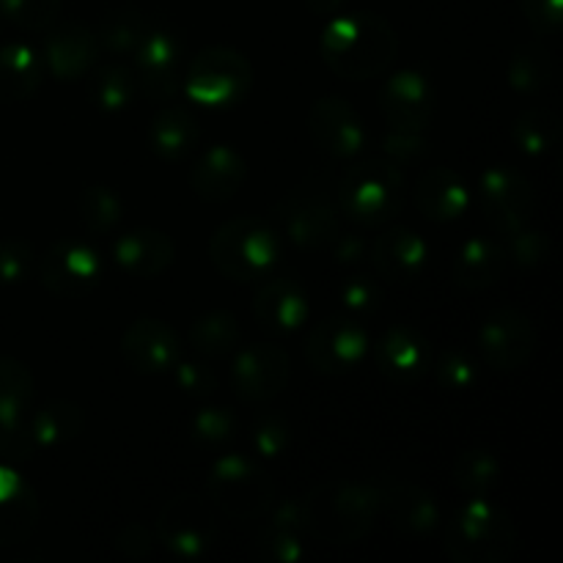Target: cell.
I'll list each match as a JSON object with an SVG mask.
<instances>
[{
    "instance_id": "13",
    "label": "cell",
    "mask_w": 563,
    "mask_h": 563,
    "mask_svg": "<svg viewBox=\"0 0 563 563\" xmlns=\"http://www.w3.org/2000/svg\"><path fill=\"white\" fill-rule=\"evenodd\" d=\"M102 258L91 245L77 240H64L49 247L38 262L42 284L53 295L82 297L102 280Z\"/></svg>"
},
{
    "instance_id": "17",
    "label": "cell",
    "mask_w": 563,
    "mask_h": 563,
    "mask_svg": "<svg viewBox=\"0 0 563 563\" xmlns=\"http://www.w3.org/2000/svg\"><path fill=\"white\" fill-rule=\"evenodd\" d=\"M308 130H311L313 143L330 157H355L366 143V130L355 110L339 97L319 99L308 115Z\"/></svg>"
},
{
    "instance_id": "26",
    "label": "cell",
    "mask_w": 563,
    "mask_h": 563,
    "mask_svg": "<svg viewBox=\"0 0 563 563\" xmlns=\"http://www.w3.org/2000/svg\"><path fill=\"white\" fill-rule=\"evenodd\" d=\"M38 522L33 489L11 467H0V544L25 542Z\"/></svg>"
},
{
    "instance_id": "30",
    "label": "cell",
    "mask_w": 563,
    "mask_h": 563,
    "mask_svg": "<svg viewBox=\"0 0 563 563\" xmlns=\"http://www.w3.org/2000/svg\"><path fill=\"white\" fill-rule=\"evenodd\" d=\"M302 511L297 500H286L273 511L267 526L262 528L258 537V550L267 561L295 563L302 555Z\"/></svg>"
},
{
    "instance_id": "35",
    "label": "cell",
    "mask_w": 563,
    "mask_h": 563,
    "mask_svg": "<svg viewBox=\"0 0 563 563\" xmlns=\"http://www.w3.org/2000/svg\"><path fill=\"white\" fill-rule=\"evenodd\" d=\"M240 341V324L229 311H209L198 317L190 328L192 350L207 357H223L236 350Z\"/></svg>"
},
{
    "instance_id": "33",
    "label": "cell",
    "mask_w": 563,
    "mask_h": 563,
    "mask_svg": "<svg viewBox=\"0 0 563 563\" xmlns=\"http://www.w3.org/2000/svg\"><path fill=\"white\" fill-rule=\"evenodd\" d=\"M82 416L80 407L75 401H53V405L42 407L31 421V434L36 449H55L69 440H75L82 432Z\"/></svg>"
},
{
    "instance_id": "29",
    "label": "cell",
    "mask_w": 563,
    "mask_h": 563,
    "mask_svg": "<svg viewBox=\"0 0 563 563\" xmlns=\"http://www.w3.org/2000/svg\"><path fill=\"white\" fill-rule=\"evenodd\" d=\"M504 245H498L495 240H487V236H478V240H471L460 251V258H456L454 267V280L467 291H484L498 284L500 275H504Z\"/></svg>"
},
{
    "instance_id": "22",
    "label": "cell",
    "mask_w": 563,
    "mask_h": 563,
    "mask_svg": "<svg viewBox=\"0 0 563 563\" xmlns=\"http://www.w3.org/2000/svg\"><path fill=\"white\" fill-rule=\"evenodd\" d=\"M377 363L394 383H418L432 368V346L418 330L390 328L377 346Z\"/></svg>"
},
{
    "instance_id": "3",
    "label": "cell",
    "mask_w": 563,
    "mask_h": 563,
    "mask_svg": "<svg viewBox=\"0 0 563 563\" xmlns=\"http://www.w3.org/2000/svg\"><path fill=\"white\" fill-rule=\"evenodd\" d=\"M515 548V522L489 498L467 500L445 531V553L456 563H504Z\"/></svg>"
},
{
    "instance_id": "4",
    "label": "cell",
    "mask_w": 563,
    "mask_h": 563,
    "mask_svg": "<svg viewBox=\"0 0 563 563\" xmlns=\"http://www.w3.org/2000/svg\"><path fill=\"white\" fill-rule=\"evenodd\" d=\"M214 267L234 280L267 278L280 256V240L256 218H234L214 231L209 242Z\"/></svg>"
},
{
    "instance_id": "45",
    "label": "cell",
    "mask_w": 563,
    "mask_h": 563,
    "mask_svg": "<svg viewBox=\"0 0 563 563\" xmlns=\"http://www.w3.org/2000/svg\"><path fill=\"white\" fill-rule=\"evenodd\" d=\"M36 269V256L25 240L0 242V280L3 284H22Z\"/></svg>"
},
{
    "instance_id": "7",
    "label": "cell",
    "mask_w": 563,
    "mask_h": 563,
    "mask_svg": "<svg viewBox=\"0 0 563 563\" xmlns=\"http://www.w3.org/2000/svg\"><path fill=\"white\" fill-rule=\"evenodd\" d=\"M247 88H251V64L236 49L209 47L190 64L187 93L192 102L223 108L240 102Z\"/></svg>"
},
{
    "instance_id": "47",
    "label": "cell",
    "mask_w": 563,
    "mask_h": 563,
    "mask_svg": "<svg viewBox=\"0 0 563 563\" xmlns=\"http://www.w3.org/2000/svg\"><path fill=\"white\" fill-rule=\"evenodd\" d=\"M291 443V429L284 418L264 416L253 427V445L262 456H280Z\"/></svg>"
},
{
    "instance_id": "18",
    "label": "cell",
    "mask_w": 563,
    "mask_h": 563,
    "mask_svg": "<svg viewBox=\"0 0 563 563\" xmlns=\"http://www.w3.org/2000/svg\"><path fill=\"white\" fill-rule=\"evenodd\" d=\"M181 47L165 31H148L135 49V77L148 97L174 99L179 91Z\"/></svg>"
},
{
    "instance_id": "20",
    "label": "cell",
    "mask_w": 563,
    "mask_h": 563,
    "mask_svg": "<svg viewBox=\"0 0 563 563\" xmlns=\"http://www.w3.org/2000/svg\"><path fill=\"white\" fill-rule=\"evenodd\" d=\"M99 55V38L91 27L80 22H64L55 27L44 44V60H47L49 75L58 80L71 82L86 75Z\"/></svg>"
},
{
    "instance_id": "37",
    "label": "cell",
    "mask_w": 563,
    "mask_h": 563,
    "mask_svg": "<svg viewBox=\"0 0 563 563\" xmlns=\"http://www.w3.org/2000/svg\"><path fill=\"white\" fill-rule=\"evenodd\" d=\"M553 80V60L542 44H526L509 64V82L515 91L539 93Z\"/></svg>"
},
{
    "instance_id": "11",
    "label": "cell",
    "mask_w": 563,
    "mask_h": 563,
    "mask_svg": "<svg viewBox=\"0 0 563 563\" xmlns=\"http://www.w3.org/2000/svg\"><path fill=\"white\" fill-rule=\"evenodd\" d=\"M278 218L289 240L306 251H319L339 234V218H335L333 203L322 190H313V187L291 190L280 201Z\"/></svg>"
},
{
    "instance_id": "34",
    "label": "cell",
    "mask_w": 563,
    "mask_h": 563,
    "mask_svg": "<svg viewBox=\"0 0 563 563\" xmlns=\"http://www.w3.org/2000/svg\"><path fill=\"white\" fill-rule=\"evenodd\" d=\"M500 460L487 449H471L460 454L454 465V484L467 498H489L500 484Z\"/></svg>"
},
{
    "instance_id": "2",
    "label": "cell",
    "mask_w": 563,
    "mask_h": 563,
    "mask_svg": "<svg viewBox=\"0 0 563 563\" xmlns=\"http://www.w3.org/2000/svg\"><path fill=\"white\" fill-rule=\"evenodd\" d=\"M302 528L324 544L361 542L379 517V489L357 482H328L300 500Z\"/></svg>"
},
{
    "instance_id": "50",
    "label": "cell",
    "mask_w": 563,
    "mask_h": 563,
    "mask_svg": "<svg viewBox=\"0 0 563 563\" xmlns=\"http://www.w3.org/2000/svg\"><path fill=\"white\" fill-rule=\"evenodd\" d=\"M176 383L190 396H207L214 390V374L203 363H181L176 361Z\"/></svg>"
},
{
    "instance_id": "5",
    "label": "cell",
    "mask_w": 563,
    "mask_h": 563,
    "mask_svg": "<svg viewBox=\"0 0 563 563\" xmlns=\"http://www.w3.org/2000/svg\"><path fill=\"white\" fill-rule=\"evenodd\" d=\"M341 209L361 225H383L401 212L407 201L405 179L396 165L366 159L346 170L339 187Z\"/></svg>"
},
{
    "instance_id": "8",
    "label": "cell",
    "mask_w": 563,
    "mask_h": 563,
    "mask_svg": "<svg viewBox=\"0 0 563 563\" xmlns=\"http://www.w3.org/2000/svg\"><path fill=\"white\" fill-rule=\"evenodd\" d=\"M33 396V374L25 363L14 357H0V449L9 456L25 460L33 443L31 423H25V410Z\"/></svg>"
},
{
    "instance_id": "16",
    "label": "cell",
    "mask_w": 563,
    "mask_h": 563,
    "mask_svg": "<svg viewBox=\"0 0 563 563\" xmlns=\"http://www.w3.org/2000/svg\"><path fill=\"white\" fill-rule=\"evenodd\" d=\"M379 108L390 130L423 132L434 113V91L421 71H399L379 91Z\"/></svg>"
},
{
    "instance_id": "24",
    "label": "cell",
    "mask_w": 563,
    "mask_h": 563,
    "mask_svg": "<svg viewBox=\"0 0 563 563\" xmlns=\"http://www.w3.org/2000/svg\"><path fill=\"white\" fill-rule=\"evenodd\" d=\"M427 242L410 229H388L377 236L372 247V262L377 273L388 280H412L427 267Z\"/></svg>"
},
{
    "instance_id": "36",
    "label": "cell",
    "mask_w": 563,
    "mask_h": 563,
    "mask_svg": "<svg viewBox=\"0 0 563 563\" xmlns=\"http://www.w3.org/2000/svg\"><path fill=\"white\" fill-rule=\"evenodd\" d=\"M135 91L137 77L124 64H104L91 80V99L102 110H110V113L130 108Z\"/></svg>"
},
{
    "instance_id": "41",
    "label": "cell",
    "mask_w": 563,
    "mask_h": 563,
    "mask_svg": "<svg viewBox=\"0 0 563 563\" xmlns=\"http://www.w3.org/2000/svg\"><path fill=\"white\" fill-rule=\"evenodd\" d=\"M506 258L517 262L520 267H539L553 256V242L544 231H533L528 225L522 229L509 231V242L504 247Z\"/></svg>"
},
{
    "instance_id": "27",
    "label": "cell",
    "mask_w": 563,
    "mask_h": 563,
    "mask_svg": "<svg viewBox=\"0 0 563 563\" xmlns=\"http://www.w3.org/2000/svg\"><path fill=\"white\" fill-rule=\"evenodd\" d=\"M115 262L135 278H154L174 262V242L157 229L126 231L115 242Z\"/></svg>"
},
{
    "instance_id": "9",
    "label": "cell",
    "mask_w": 563,
    "mask_h": 563,
    "mask_svg": "<svg viewBox=\"0 0 563 563\" xmlns=\"http://www.w3.org/2000/svg\"><path fill=\"white\" fill-rule=\"evenodd\" d=\"M214 515L207 500L179 495L157 517V539L181 559H198L214 544Z\"/></svg>"
},
{
    "instance_id": "40",
    "label": "cell",
    "mask_w": 563,
    "mask_h": 563,
    "mask_svg": "<svg viewBox=\"0 0 563 563\" xmlns=\"http://www.w3.org/2000/svg\"><path fill=\"white\" fill-rule=\"evenodd\" d=\"M124 218V203L110 187H88L80 196V220L91 234H110Z\"/></svg>"
},
{
    "instance_id": "49",
    "label": "cell",
    "mask_w": 563,
    "mask_h": 563,
    "mask_svg": "<svg viewBox=\"0 0 563 563\" xmlns=\"http://www.w3.org/2000/svg\"><path fill=\"white\" fill-rule=\"evenodd\" d=\"M383 148L394 163H416L427 154V141L421 137V132L390 130V135H385Z\"/></svg>"
},
{
    "instance_id": "23",
    "label": "cell",
    "mask_w": 563,
    "mask_h": 563,
    "mask_svg": "<svg viewBox=\"0 0 563 563\" xmlns=\"http://www.w3.org/2000/svg\"><path fill=\"white\" fill-rule=\"evenodd\" d=\"M253 313L264 330H273L278 335L295 333L308 319V297L295 280L273 278L258 289Z\"/></svg>"
},
{
    "instance_id": "42",
    "label": "cell",
    "mask_w": 563,
    "mask_h": 563,
    "mask_svg": "<svg viewBox=\"0 0 563 563\" xmlns=\"http://www.w3.org/2000/svg\"><path fill=\"white\" fill-rule=\"evenodd\" d=\"M0 11L27 31H44L60 14V0H0Z\"/></svg>"
},
{
    "instance_id": "44",
    "label": "cell",
    "mask_w": 563,
    "mask_h": 563,
    "mask_svg": "<svg viewBox=\"0 0 563 563\" xmlns=\"http://www.w3.org/2000/svg\"><path fill=\"white\" fill-rule=\"evenodd\" d=\"M192 432H196V438L201 440V443H229L236 432V418L229 407H203V410L192 418Z\"/></svg>"
},
{
    "instance_id": "1",
    "label": "cell",
    "mask_w": 563,
    "mask_h": 563,
    "mask_svg": "<svg viewBox=\"0 0 563 563\" xmlns=\"http://www.w3.org/2000/svg\"><path fill=\"white\" fill-rule=\"evenodd\" d=\"M399 53L394 25L372 11L339 16L322 33V58L339 77L352 82L383 75Z\"/></svg>"
},
{
    "instance_id": "10",
    "label": "cell",
    "mask_w": 563,
    "mask_h": 563,
    "mask_svg": "<svg viewBox=\"0 0 563 563\" xmlns=\"http://www.w3.org/2000/svg\"><path fill=\"white\" fill-rule=\"evenodd\" d=\"M537 350V330L526 313L515 308H500L484 319L478 330V352L484 363L498 372H515L531 361Z\"/></svg>"
},
{
    "instance_id": "38",
    "label": "cell",
    "mask_w": 563,
    "mask_h": 563,
    "mask_svg": "<svg viewBox=\"0 0 563 563\" xmlns=\"http://www.w3.org/2000/svg\"><path fill=\"white\" fill-rule=\"evenodd\" d=\"M146 33H148L146 20H143L137 11L121 9L104 16V22L99 25L97 38H99V47H104L108 53L124 55V53H135L137 44L143 42Z\"/></svg>"
},
{
    "instance_id": "12",
    "label": "cell",
    "mask_w": 563,
    "mask_h": 563,
    "mask_svg": "<svg viewBox=\"0 0 563 563\" xmlns=\"http://www.w3.org/2000/svg\"><path fill=\"white\" fill-rule=\"evenodd\" d=\"M368 333L357 319H324L306 341V357L317 372L346 374L363 363Z\"/></svg>"
},
{
    "instance_id": "52",
    "label": "cell",
    "mask_w": 563,
    "mask_h": 563,
    "mask_svg": "<svg viewBox=\"0 0 563 563\" xmlns=\"http://www.w3.org/2000/svg\"><path fill=\"white\" fill-rule=\"evenodd\" d=\"M335 258L341 264H357L366 256V242L361 236H339L335 234Z\"/></svg>"
},
{
    "instance_id": "31",
    "label": "cell",
    "mask_w": 563,
    "mask_h": 563,
    "mask_svg": "<svg viewBox=\"0 0 563 563\" xmlns=\"http://www.w3.org/2000/svg\"><path fill=\"white\" fill-rule=\"evenodd\" d=\"M198 121L190 110L170 104L152 121V146L168 163H181L198 146Z\"/></svg>"
},
{
    "instance_id": "19",
    "label": "cell",
    "mask_w": 563,
    "mask_h": 563,
    "mask_svg": "<svg viewBox=\"0 0 563 563\" xmlns=\"http://www.w3.org/2000/svg\"><path fill=\"white\" fill-rule=\"evenodd\" d=\"M126 363L141 374H163L176 366L181 344L174 330L159 319H137L121 339Z\"/></svg>"
},
{
    "instance_id": "25",
    "label": "cell",
    "mask_w": 563,
    "mask_h": 563,
    "mask_svg": "<svg viewBox=\"0 0 563 563\" xmlns=\"http://www.w3.org/2000/svg\"><path fill=\"white\" fill-rule=\"evenodd\" d=\"M247 176L245 159L231 146H214L192 168V190L203 201H229L240 192Z\"/></svg>"
},
{
    "instance_id": "53",
    "label": "cell",
    "mask_w": 563,
    "mask_h": 563,
    "mask_svg": "<svg viewBox=\"0 0 563 563\" xmlns=\"http://www.w3.org/2000/svg\"><path fill=\"white\" fill-rule=\"evenodd\" d=\"M306 9L317 16H333L344 5V0H302Z\"/></svg>"
},
{
    "instance_id": "14",
    "label": "cell",
    "mask_w": 563,
    "mask_h": 563,
    "mask_svg": "<svg viewBox=\"0 0 563 563\" xmlns=\"http://www.w3.org/2000/svg\"><path fill=\"white\" fill-rule=\"evenodd\" d=\"M478 198H482L484 218L504 234L531 223L533 203H537L531 181L511 168H489L482 176Z\"/></svg>"
},
{
    "instance_id": "46",
    "label": "cell",
    "mask_w": 563,
    "mask_h": 563,
    "mask_svg": "<svg viewBox=\"0 0 563 563\" xmlns=\"http://www.w3.org/2000/svg\"><path fill=\"white\" fill-rule=\"evenodd\" d=\"M341 300H344V308L352 317H372L383 306V289L374 278L355 275V278L341 286Z\"/></svg>"
},
{
    "instance_id": "6",
    "label": "cell",
    "mask_w": 563,
    "mask_h": 563,
    "mask_svg": "<svg viewBox=\"0 0 563 563\" xmlns=\"http://www.w3.org/2000/svg\"><path fill=\"white\" fill-rule=\"evenodd\" d=\"M209 495L234 520H258L273 504V482L247 456L225 454L209 471Z\"/></svg>"
},
{
    "instance_id": "48",
    "label": "cell",
    "mask_w": 563,
    "mask_h": 563,
    "mask_svg": "<svg viewBox=\"0 0 563 563\" xmlns=\"http://www.w3.org/2000/svg\"><path fill=\"white\" fill-rule=\"evenodd\" d=\"M522 14L531 22V27L537 33H553L561 31L563 22V0H520Z\"/></svg>"
},
{
    "instance_id": "51",
    "label": "cell",
    "mask_w": 563,
    "mask_h": 563,
    "mask_svg": "<svg viewBox=\"0 0 563 563\" xmlns=\"http://www.w3.org/2000/svg\"><path fill=\"white\" fill-rule=\"evenodd\" d=\"M152 548H154L152 531H148L146 526H141V522H132V526H126L124 531H121L119 550L124 555H130V559H143V555L152 553Z\"/></svg>"
},
{
    "instance_id": "43",
    "label": "cell",
    "mask_w": 563,
    "mask_h": 563,
    "mask_svg": "<svg viewBox=\"0 0 563 563\" xmlns=\"http://www.w3.org/2000/svg\"><path fill=\"white\" fill-rule=\"evenodd\" d=\"M434 377L445 390H467L478 379V366L467 352L449 350L432 363Z\"/></svg>"
},
{
    "instance_id": "28",
    "label": "cell",
    "mask_w": 563,
    "mask_h": 563,
    "mask_svg": "<svg viewBox=\"0 0 563 563\" xmlns=\"http://www.w3.org/2000/svg\"><path fill=\"white\" fill-rule=\"evenodd\" d=\"M416 203L429 220L449 223L465 214V209L471 207V192L454 170L432 168L418 179Z\"/></svg>"
},
{
    "instance_id": "32",
    "label": "cell",
    "mask_w": 563,
    "mask_h": 563,
    "mask_svg": "<svg viewBox=\"0 0 563 563\" xmlns=\"http://www.w3.org/2000/svg\"><path fill=\"white\" fill-rule=\"evenodd\" d=\"M42 82V60L27 44L0 47V102H22Z\"/></svg>"
},
{
    "instance_id": "39",
    "label": "cell",
    "mask_w": 563,
    "mask_h": 563,
    "mask_svg": "<svg viewBox=\"0 0 563 563\" xmlns=\"http://www.w3.org/2000/svg\"><path fill=\"white\" fill-rule=\"evenodd\" d=\"M511 137H515V143L526 154L542 157V154H548L550 148L555 146V137H559V119H555V113H550L548 108H533L515 121Z\"/></svg>"
},
{
    "instance_id": "21",
    "label": "cell",
    "mask_w": 563,
    "mask_h": 563,
    "mask_svg": "<svg viewBox=\"0 0 563 563\" xmlns=\"http://www.w3.org/2000/svg\"><path fill=\"white\" fill-rule=\"evenodd\" d=\"M379 511L405 537H427L438 526V504L423 487L412 482H394L379 489Z\"/></svg>"
},
{
    "instance_id": "15",
    "label": "cell",
    "mask_w": 563,
    "mask_h": 563,
    "mask_svg": "<svg viewBox=\"0 0 563 563\" xmlns=\"http://www.w3.org/2000/svg\"><path fill=\"white\" fill-rule=\"evenodd\" d=\"M291 363L284 346L278 344H251L240 350L231 368L236 394L245 401H269L289 385Z\"/></svg>"
}]
</instances>
